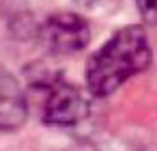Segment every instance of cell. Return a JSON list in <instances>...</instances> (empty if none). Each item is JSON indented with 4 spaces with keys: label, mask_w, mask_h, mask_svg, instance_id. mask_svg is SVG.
<instances>
[{
    "label": "cell",
    "mask_w": 157,
    "mask_h": 151,
    "mask_svg": "<svg viewBox=\"0 0 157 151\" xmlns=\"http://www.w3.org/2000/svg\"><path fill=\"white\" fill-rule=\"evenodd\" d=\"M151 63V46L140 26L118 30L88 63L86 80L95 95L114 93L125 80L146 69Z\"/></svg>",
    "instance_id": "1"
},
{
    "label": "cell",
    "mask_w": 157,
    "mask_h": 151,
    "mask_svg": "<svg viewBox=\"0 0 157 151\" xmlns=\"http://www.w3.org/2000/svg\"><path fill=\"white\" fill-rule=\"evenodd\" d=\"M88 114V99L84 93L65 82L50 84L45 104H43V119L52 125H75Z\"/></svg>",
    "instance_id": "2"
},
{
    "label": "cell",
    "mask_w": 157,
    "mask_h": 151,
    "mask_svg": "<svg viewBox=\"0 0 157 151\" xmlns=\"http://www.w3.org/2000/svg\"><path fill=\"white\" fill-rule=\"evenodd\" d=\"M90 39L86 20L75 13H56L43 24V41L58 54L80 52Z\"/></svg>",
    "instance_id": "3"
},
{
    "label": "cell",
    "mask_w": 157,
    "mask_h": 151,
    "mask_svg": "<svg viewBox=\"0 0 157 151\" xmlns=\"http://www.w3.org/2000/svg\"><path fill=\"white\" fill-rule=\"evenodd\" d=\"M26 97L17 80L0 69V129H17L26 121Z\"/></svg>",
    "instance_id": "4"
},
{
    "label": "cell",
    "mask_w": 157,
    "mask_h": 151,
    "mask_svg": "<svg viewBox=\"0 0 157 151\" xmlns=\"http://www.w3.org/2000/svg\"><path fill=\"white\" fill-rule=\"evenodd\" d=\"M138 11L146 24L157 26V0H136Z\"/></svg>",
    "instance_id": "5"
}]
</instances>
